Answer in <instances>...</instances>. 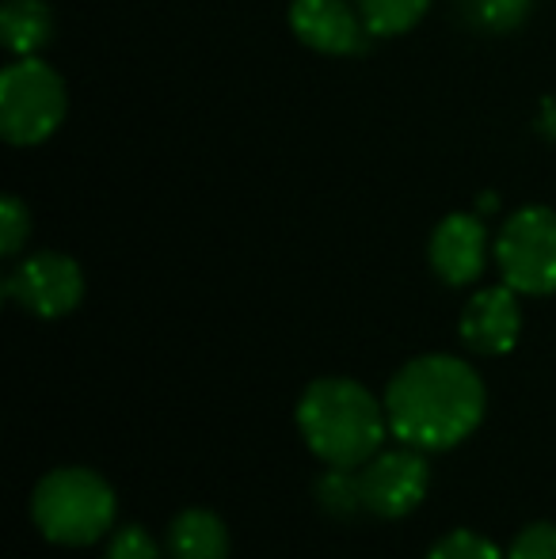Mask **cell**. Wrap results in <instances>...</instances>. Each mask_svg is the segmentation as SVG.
Returning <instances> with one entry per match:
<instances>
[{
    "instance_id": "9",
    "label": "cell",
    "mask_w": 556,
    "mask_h": 559,
    "mask_svg": "<svg viewBox=\"0 0 556 559\" xmlns=\"http://www.w3.org/2000/svg\"><path fill=\"white\" fill-rule=\"evenodd\" d=\"M430 266L446 286H469L488 263V228L476 214H450L430 233Z\"/></svg>"
},
{
    "instance_id": "10",
    "label": "cell",
    "mask_w": 556,
    "mask_h": 559,
    "mask_svg": "<svg viewBox=\"0 0 556 559\" xmlns=\"http://www.w3.org/2000/svg\"><path fill=\"white\" fill-rule=\"evenodd\" d=\"M522 335V309L514 289L507 286H488L481 294L469 297L465 312H461V343L476 354H507Z\"/></svg>"
},
{
    "instance_id": "6",
    "label": "cell",
    "mask_w": 556,
    "mask_h": 559,
    "mask_svg": "<svg viewBox=\"0 0 556 559\" xmlns=\"http://www.w3.org/2000/svg\"><path fill=\"white\" fill-rule=\"evenodd\" d=\"M4 297L15 301L20 309L35 312L43 320L66 317L81 305L84 297V274L61 251H38V255L23 259L4 282Z\"/></svg>"
},
{
    "instance_id": "11",
    "label": "cell",
    "mask_w": 556,
    "mask_h": 559,
    "mask_svg": "<svg viewBox=\"0 0 556 559\" xmlns=\"http://www.w3.org/2000/svg\"><path fill=\"white\" fill-rule=\"evenodd\" d=\"M168 559H229V530L210 510H184L168 530Z\"/></svg>"
},
{
    "instance_id": "17",
    "label": "cell",
    "mask_w": 556,
    "mask_h": 559,
    "mask_svg": "<svg viewBox=\"0 0 556 559\" xmlns=\"http://www.w3.org/2000/svg\"><path fill=\"white\" fill-rule=\"evenodd\" d=\"M27 236H31V210L23 206L15 194H8V199L0 202V251L15 255V251L27 243Z\"/></svg>"
},
{
    "instance_id": "2",
    "label": "cell",
    "mask_w": 556,
    "mask_h": 559,
    "mask_svg": "<svg viewBox=\"0 0 556 559\" xmlns=\"http://www.w3.org/2000/svg\"><path fill=\"white\" fill-rule=\"evenodd\" d=\"M297 430L328 468H363L393 435L386 404L351 377L312 381L297 404Z\"/></svg>"
},
{
    "instance_id": "3",
    "label": "cell",
    "mask_w": 556,
    "mask_h": 559,
    "mask_svg": "<svg viewBox=\"0 0 556 559\" xmlns=\"http://www.w3.org/2000/svg\"><path fill=\"white\" fill-rule=\"evenodd\" d=\"M31 518L46 540L84 548L115 525V491L92 468H54L31 495Z\"/></svg>"
},
{
    "instance_id": "15",
    "label": "cell",
    "mask_w": 556,
    "mask_h": 559,
    "mask_svg": "<svg viewBox=\"0 0 556 559\" xmlns=\"http://www.w3.org/2000/svg\"><path fill=\"white\" fill-rule=\"evenodd\" d=\"M530 8H534V0H465V15L492 35H507V31L522 27Z\"/></svg>"
},
{
    "instance_id": "13",
    "label": "cell",
    "mask_w": 556,
    "mask_h": 559,
    "mask_svg": "<svg viewBox=\"0 0 556 559\" xmlns=\"http://www.w3.org/2000/svg\"><path fill=\"white\" fill-rule=\"evenodd\" d=\"M358 12H363L370 35L378 38H393V35H409L412 27L427 15L430 0H355Z\"/></svg>"
},
{
    "instance_id": "7",
    "label": "cell",
    "mask_w": 556,
    "mask_h": 559,
    "mask_svg": "<svg viewBox=\"0 0 556 559\" xmlns=\"http://www.w3.org/2000/svg\"><path fill=\"white\" fill-rule=\"evenodd\" d=\"M363 479V499L366 510L378 518H404L423 502L430 487V468L423 461V449H386L374 453L370 461L358 468Z\"/></svg>"
},
{
    "instance_id": "5",
    "label": "cell",
    "mask_w": 556,
    "mask_h": 559,
    "mask_svg": "<svg viewBox=\"0 0 556 559\" xmlns=\"http://www.w3.org/2000/svg\"><path fill=\"white\" fill-rule=\"evenodd\" d=\"M496 266L514 294H556V210L527 206L496 236Z\"/></svg>"
},
{
    "instance_id": "14",
    "label": "cell",
    "mask_w": 556,
    "mask_h": 559,
    "mask_svg": "<svg viewBox=\"0 0 556 559\" xmlns=\"http://www.w3.org/2000/svg\"><path fill=\"white\" fill-rule=\"evenodd\" d=\"M317 502L332 518H355L358 510H366L358 468H328L317 484Z\"/></svg>"
},
{
    "instance_id": "18",
    "label": "cell",
    "mask_w": 556,
    "mask_h": 559,
    "mask_svg": "<svg viewBox=\"0 0 556 559\" xmlns=\"http://www.w3.org/2000/svg\"><path fill=\"white\" fill-rule=\"evenodd\" d=\"M507 559H556V525L534 522L511 540Z\"/></svg>"
},
{
    "instance_id": "1",
    "label": "cell",
    "mask_w": 556,
    "mask_h": 559,
    "mask_svg": "<svg viewBox=\"0 0 556 559\" xmlns=\"http://www.w3.org/2000/svg\"><path fill=\"white\" fill-rule=\"evenodd\" d=\"M381 404L397 442L435 453L465 442L481 427L484 384L469 361L453 354H423L389 381Z\"/></svg>"
},
{
    "instance_id": "19",
    "label": "cell",
    "mask_w": 556,
    "mask_h": 559,
    "mask_svg": "<svg viewBox=\"0 0 556 559\" xmlns=\"http://www.w3.org/2000/svg\"><path fill=\"white\" fill-rule=\"evenodd\" d=\"M104 559H161V548L153 545V537L141 525H122L107 545Z\"/></svg>"
},
{
    "instance_id": "16",
    "label": "cell",
    "mask_w": 556,
    "mask_h": 559,
    "mask_svg": "<svg viewBox=\"0 0 556 559\" xmlns=\"http://www.w3.org/2000/svg\"><path fill=\"white\" fill-rule=\"evenodd\" d=\"M427 559H507V556L499 552L488 537H481V533L458 530V533H446V537L430 548Z\"/></svg>"
},
{
    "instance_id": "4",
    "label": "cell",
    "mask_w": 556,
    "mask_h": 559,
    "mask_svg": "<svg viewBox=\"0 0 556 559\" xmlns=\"http://www.w3.org/2000/svg\"><path fill=\"white\" fill-rule=\"evenodd\" d=\"M69 111V92L58 69L38 58H20L0 73V133L8 145H38Z\"/></svg>"
},
{
    "instance_id": "12",
    "label": "cell",
    "mask_w": 556,
    "mask_h": 559,
    "mask_svg": "<svg viewBox=\"0 0 556 559\" xmlns=\"http://www.w3.org/2000/svg\"><path fill=\"white\" fill-rule=\"evenodd\" d=\"M54 35V12L46 0H4L0 8V38L20 58H35Z\"/></svg>"
},
{
    "instance_id": "8",
    "label": "cell",
    "mask_w": 556,
    "mask_h": 559,
    "mask_svg": "<svg viewBox=\"0 0 556 559\" xmlns=\"http://www.w3.org/2000/svg\"><path fill=\"white\" fill-rule=\"evenodd\" d=\"M289 27H294L297 43L317 53H332V58L363 53L366 35H370L358 4H347V0H294Z\"/></svg>"
}]
</instances>
